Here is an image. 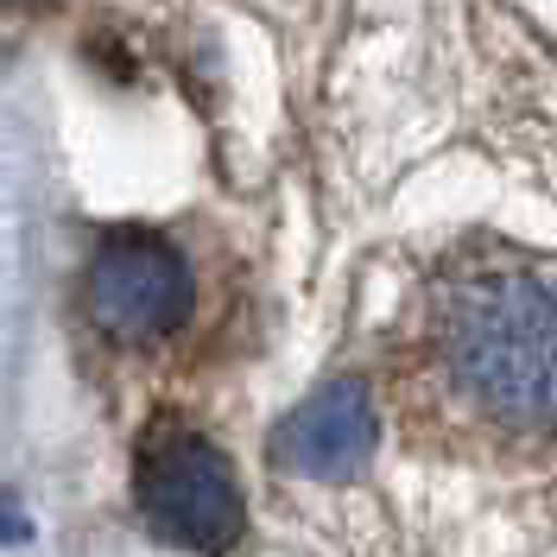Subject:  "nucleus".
I'll return each instance as SVG.
<instances>
[{"mask_svg": "<svg viewBox=\"0 0 557 557\" xmlns=\"http://www.w3.org/2000/svg\"><path fill=\"white\" fill-rule=\"evenodd\" d=\"M134 507L177 552L222 557L247 532V494L222 444L190 418L159 412L134 444Z\"/></svg>", "mask_w": 557, "mask_h": 557, "instance_id": "3", "label": "nucleus"}, {"mask_svg": "<svg viewBox=\"0 0 557 557\" xmlns=\"http://www.w3.org/2000/svg\"><path fill=\"white\" fill-rule=\"evenodd\" d=\"M368 450H374V412H368L361 374L323 381L311 399H305L298 412H285V424L273 431V462L285 475L348 482V475H361Z\"/></svg>", "mask_w": 557, "mask_h": 557, "instance_id": "4", "label": "nucleus"}, {"mask_svg": "<svg viewBox=\"0 0 557 557\" xmlns=\"http://www.w3.org/2000/svg\"><path fill=\"white\" fill-rule=\"evenodd\" d=\"M399 399L475 444H557V285L462 253L424 278Z\"/></svg>", "mask_w": 557, "mask_h": 557, "instance_id": "1", "label": "nucleus"}, {"mask_svg": "<svg viewBox=\"0 0 557 557\" xmlns=\"http://www.w3.org/2000/svg\"><path fill=\"white\" fill-rule=\"evenodd\" d=\"M197 267L190 253L146 228V222H114L96 235L89 267H83V311L96 336L121 355H159L190 336L197 323Z\"/></svg>", "mask_w": 557, "mask_h": 557, "instance_id": "2", "label": "nucleus"}]
</instances>
